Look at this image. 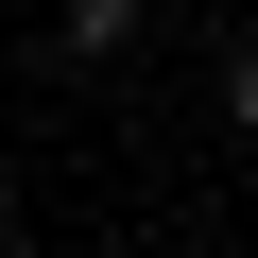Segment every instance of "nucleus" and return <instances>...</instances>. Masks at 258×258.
<instances>
[{
    "label": "nucleus",
    "mask_w": 258,
    "mask_h": 258,
    "mask_svg": "<svg viewBox=\"0 0 258 258\" xmlns=\"http://www.w3.org/2000/svg\"><path fill=\"white\" fill-rule=\"evenodd\" d=\"M224 120H241V138H258V35L224 52Z\"/></svg>",
    "instance_id": "obj_1"
}]
</instances>
